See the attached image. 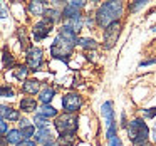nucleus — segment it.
Returning <instances> with one entry per match:
<instances>
[{
    "label": "nucleus",
    "instance_id": "obj_20",
    "mask_svg": "<svg viewBox=\"0 0 156 146\" xmlns=\"http://www.w3.org/2000/svg\"><path fill=\"white\" fill-rule=\"evenodd\" d=\"M20 133H22V138L24 139H30V138H34V134H35V126L34 124L25 126V128L20 129Z\"/></svg>",
    "mask_w": 156,
    "mask_h": 146
},
{
    "label": "nucleus",
    "instance_id": "obj_30",
    "mask_svg": "<svg viewBox=\"0 0 156 146\" xmlns=\"http://www.w3.org/2000/svg\"><path fill=\"white\" fill-rule=\"evenodd\" d=\"M15 146H37V144H35L34 139H24V141H20L19 144H15Z\"/></svg>",
    "mask_w": 156,
    "mask_h": 146
},
{
    "label": "nucleus",
    "instance_id": "obj_34",
    "mask_svg": "<svg viewBox=\"0 0 156 146\" xmlns=\"http://www.w3.org/2000/svg\"><path fill=\"white\" fill-rule=\"evenodd\" d=\"M133 146H149V143L146 141V143H139V144H133Z\"/></svg>",
    "mask_w": 156,
    "mask_h": 146
},
{
    "label": "nucleus",
    "instance_id": "obj_1",
    "mask_svg": "<svg viewBox=\"0 0 156 146\" xmlns=\"http://www.w3.org/2000/svg\"><path fill=\"white\" fill-rule=\"evenodd\" d=\"M76 44H77V35L67 25H62L59 29V35L54 39V42L51 45L52 57L67 62L71 54H72V51H74V47H76Z\"/></svg>",
    "mask_w": 156,
    "mask_h": 146
},
{
    "label": "nucleus",
    "instance_id": "obj_27",
    "mask_svg": "<svg viewBox=\"0 0 156 146\" xmlns=\"http://www.w3.org/2000/svg\"><path fill=\"white\" fill-rule=\"evenodd\" d=\"M9 131V124L4 121V119H0V138H4Z\"/></svg>",
    "mask_w": 156,
    "mask_h": 146
},
{
    "label": "nucleus",
    "instance_id": "obj_26",
    "mask_svg": "<svg viewBox=\"0 0 156 146\" xmlns=\"http://www.w3.org/2000/svg\"><path fill=\"white\" fill-rule=\"evenodd\" d=\"M146 4H148V2H146V0H138V2H136V4L129 5V10H131V12H136V10H138V9L144 7Z\"/></svg>",
    "mask_w": 156,
    "mask_h": 146
},
{
    "label": "nucleus",
    "instance_id": "obj_21",
    "mask_svg": "<svg viewBox=\"0 0 156 146\" xmlns=\"http://www.w3.org/2000/svg\"><path fill=\"white\" fill-rule=\"evenodd\" d=\"M47 124H49V119L42 118L41 114H35V116H34V126H37L39 129H42V128H47Z\"/></svg>",
    "mask_w": 156,
    "mask_h": 146
},
{
    "label": "nucleus",
    "instance_id": "obj_12",
    "mask_svg": "<svg viewBox=\"0 0 156 146\" xmlns=\"http://www.w3.org/2000/svg\"><path fill=\"white\" fill-rule=\"evenodd\" d=\"M102 111V118L106 121V128H109L111 124H114V111H112V101H106L101 108Z\"/></svg>",
    "mask_w": 156,
    "mask_h": 146
},
{
    "label": "nucleus",
    "instance_id": "obj_33",
    "mask_svg": "<svg viewBox=\"0 0 156 146\" xmlns=\"http://www.w3.org/2000/svg\"><path fill=\"white\" fill-rule=\"evenodd\" d=\"M153 139H154V143H156V123H154V129H153Z\"/></svg>",
    "mask_w": 156,
    "mask_h": 146
},
{
    "label": "nucleus",
    "instance_id": "obj_16",
    "mask_svg": "<svg viewBox=\"0 0 156 146\" xmlns=\"http://www.w3.org/2000/svg\"><path fill=\"white\" fill-rule=\"evenodd\" d=\"M37 114H41L42 118H45V119H51V118H57L59 112H57V109H55L54 106H51V104H42L41 108H39Z\"/></svg>",
    "mask_w": 156,
    "mask_h": 146
},
{
    "label": "nucleus",
    "instance_id": "obj_23",
    "mask_svg": "<svg viewBox=\"0 0 156 146\" xmlns=\"http://www.w3.org/2000/svg\"><path fill=\"white\" fill-rule=\"evenodd\" d=\"M0 96L2 98H14L15 92L10 86H0Z\"/></svg>",
    "mask_w": 156,
    "mask_h": 146
},
{
    "label": "nucleus",
    "instance_id": "obj_11",
    "mask_svg": "<svg viewBox=\"0 0 156 146\" xmlns=\"http://www.w3.org/2000/svg\"><path fill=\"white\" fill-rule=\"evenodd\" d=\"M22 91L25 94H30V96H35L41 92V82L37 79H25L22 82Z\"/></svg>",
    "mask_w": 156,
    "mask_h": 146
},
{
    "label": "nucleus",
    "instance_id": "obj_29",
    "mask_svg": "<svg viewBox=\"0 0 156 146\" xmlns=\"http://www.w3.org/2000/svg\"><path fill=\"white\" fill-rule=\"evenodd\" d=\"M108 146H122V144H121V139H119V136H114V138L108 139Z\"/></svg>",
    "mask_w": 156,
    "mask_h": 146
},
{
    "label": "nucleus",
    "instance_id": "obj_31",
    "mask_svg": "<svg viewBox=\"0 0 156 146\" xmlns=\"http://www.w3.org/2000/svg\"><path fill=\"white\" fill-rule=\"evenodd\" d=\"M19 124H20L19 129H22V128H25V126H30V123H29L27 119H19Z\"/></svg>",
    "mask_w": 156,
    "mask_h": 146
},
{
    "label": "nucleus",
    "instance_id": "obj_9",
    "mask_svg": "<svg viewBox=\"0 0 156 146\" xmlns=\"http://www.w3.org/2000/svg\"><path fill=\"white\" fill-rule=\"evenodd\" d=\"M0 119H4V121H19L20 119V111L10 108V106L0 104Z\"/></svg>",
    "mask_w": 156,
    "mask_h": 146
},
{
    "label": "nucleus",
    "instance_id": "obj_28",
    "mask_svg": "<svg viewBox=\"0 0 156 146\" xmlns=\"http://www.w3.org/2000/svg\"><path fill=\"white\" fill-rule=\"evenodd\" d=\"M143 114L146 118H156V108H148V109H143Z\"/></svg>",
    "mask_w": 156,
    "mask_h": 146
},
{
    "label": "nucleus",
    "instance_id": "obj_6",
    "mask_svg": "<svg viewBox=\"0 0 156 146\" xmlns=\"http://www.w3.org/2000/svg\"><path fill=\"white\" fill-rule=\"evenodd\" d=\"M25 61H27V69L29 71H39L44 64V52L41 47H30L27 49V54H25Z\"/></svg>",
    "mask_w": 156,
    "mask_h": 146
},
{
    "label": "nucleus",
    "instance_id": "obj_24",
    "mask_svg": "<svg viewBox=\"0 0 156 146\" xmlns=\"http://www.w3.org/2000/svg\"><path fill=\"white\" fill-rule=\"evenodd\" d=\"M27 72H29L27 66H19L17 71H15V77H17L19 81H25V76H27Z\"/></svg>",
    "mask_w": 156,
    "mask_h": 146
},
{
    "label": "nucleus",
    "instance_id": "obj_25",
    "mask_svg": "<svg viewBox=\"0 0 156 146\" xmlns=\"http://www.w3.org/2000/svg\"><path fill=\"white\" fill-rule=\"evenodd\" d=\"M67 5H71V7H74V9H77V10H81V9L86 5V2H84V0H72V2H67Z\"/></svg>",
    "mask_w": 156,
    "mask_h": 146
},
{
    "label": "nucleus",
    "instance_id": "obj_32",
    "mask_svg": "<svg viewBox=\"0 0 156 146\" xmlns=\"http://www.w3.org/2000/svg\"><path fill=\"white\" fill-rule=\"evenodd\" d=\"M154 62H156V57H154V59H149V61H144V62H141V64H139V66H141V67H144V66L154 64Z\"/></svg>",
    "mask_w": 156,
    "mask_h": 146
},
{
    "label": "nucleus",
    "instance_id": "obj_4",
    "mask_svg": "<svg viewBox=\"0 0 156 146\" xmlns=\"http://www.w3.org/2000/svg\"><path fill=\"white\" fill-rule=\"evenodd\" d=\"M126 129H128L129 139L133 141V144H139V143L148 141L149 129H148V126H146V123L143 121V119H139V118L133 119V121L128 124Z\"/></svg>",
    "mask_w": 156,
    "mask_h": 146
},
{
    "label": "nucleus",
    "instance_id": "obj_13",
    "mask_svg": "<svg viewBox=\"0 0 156 146\" xmlns=\"http://www.w3.org/2000/svg\"><path fill=\"white\" fill-rule=\"evenodd\" d=\"M19 108H20V111H24V112H35L39 109V104H37V101H35L34 98L27 96V98H22L20 99Z\"/></svg>",
    "mask_w": 156,
    "mask_h": 146
},
{
    "label": "nucleus",
    "instance_id": "obj_10",
    "mask_svg": "<svg viewBox=\"0 0 156 146\" xmlns=\"http://www.w3.org/2000/svg\"><path fill=\"white\" fill-rule=\"evenodd\" d=\"M34 141L35 144H47V143L54 141V138H52V133L49 128H42V129H35V134H34Z\"/></svg>",
    "mask_w": 156,
    "mask_h": 146
},
{
    "label": "nucleus",
    "instance_id": "obj_15",
    "mask_svg": "<svg viewBox=\"0 0 156 146\" xmlns=\"http://www.w3.org/2000/svg\"><path fill=\"white\" fill-rule=\"evenodd\" d=\"M54 96H55L54 87H49V86H45V87L41 89V92H39V101H41L42 104H51V101L54 99Z\"/></svg>",
    "mask_w": 156,
    "mask_h": 146
},
{
    "label": "nucleus",
    "instance_id": "obj_14",
    "mask_svg": "<svg viewBox=\"0 0 156 146\" xmlns=\"http://www.w3.org/2000/svg\"><path fill=\"white\" fill-rule=\"evenodd\" d=\"M5 138V141H7V144H19L20 141H24V138H22V133H20V129L19 128H15V129H9L7 131V134L4 136Z\"/></svg>",
    "mask_w": 156,
    "mask_h": 146
},
{
    "label": "nucleus",
    "instance_id": "obj_2",
    "mask_svg": "<svg viewBox=\"0 0 156 146\" xmlns=\"http://www.w3.org/2000/svg\"><path fill=\"white\" fill-rule=\"evenodd\" d=\"M122 10H124L122 2H114V0L112 2H106L96 12V24L99 27L106 29L109 24L119 20V17L122 15Z\"/></svg>",
    "mask_w": 156,
    "mask_h": 146
},
{
    "label": "nucleus",
    "instance_id": "obj_22",
    "mask_svg": "<svg viewBox=\"0 0 156 146\" xmlns=\"http://www.w3.org/2000/svg\"><path fill=\"white\" fill-rule=\"evenodd\" d=\"M4 66L5 67H14V64H15V61H14V57H12V54L7 51V49H4Z\"/></svg>",
    "mask_w": 156,
    "mask_h": 146
},
{
    "label": "nucleus",
    "instance_id": "obj_18",
    "mask_svg": "<svg viewBox=\"0 0 156 146\" xmlns=\"http://www.w3.org/2000/svg\"><path fill=\"white\" fill-rule=\"evenodd\" d=\"M44 19H47L49 22L55 24V22H59L62 19L61 10H55V9H45V10H44Z\"/></svg>",
    "mask_w": 156,
    "mask_h": 146
},
{
    "label": "nucleus",
    "instance_id": "obj_3",
    "mask_svg": "<svg viewBox=\"0 0 156 146\" xmlns=\"http://www.w3.org/2000/svg\"><path fill=\"white\" fill-rule=\"evenodd\" d=\"M54 126L57 133L61 134V143H71L74 139V134L77 131V116L76 114H59L54 119Z\"/></svg>",
    "mask_w": 156,
    "mask_h": 146
},
{
    "label": "nucleus",
    "instance_id": "obj_7",
    "mask_svg": "<svg viewBox=\"0 0 156 146\" xmlns=\"http://www.w3.org/2000/svg\"><path fill=\"white\" fill-rule=\"evenodd\" d=\"M121 29H122V25H121V22L119 20H116V22H112V24H109L108 27L104 29V49H112L116 45V42H118V39H119V34H121Z\"/></svg>",
    "mask_w": 156,
    "mask_h": 146
},
{
    "label": "nucleus",
    "instance_id": "obj_35",
    "mask_svg": "<svg viewBox=\"0 0 156 146\" xmlns=\"http://www.w3.org/2000/svg\"><path fill=\"white\" fill-rule=\"evenodd\" d=\"M153 30H156V25H154V27H153Z\"/></svg>",
    "mask_w": 156,
    "mask_h": 146
},
{
    "label": "nucleus",
    "instance_id": "obj_19",
    "mask_svg": "<svg viewBox=\"0 0 156 146\" xmlns=\"http://www.w3.org/2000/svg\"><path fill=\"white\" fill-rule=\"evenodd\" d=\"M77 44L81 45V47H84V49H96L98 47V42H96L94 39H87V37L77 39Z\"/></svg>",
    "mask_w": 156,
    "mask_h": 146
},
{
    "label": "nucleus",
    "instance_id": "obj_5",
    "mask_svg": "<svg viewBox=\"0 0 156 146\" xmlns=\"http://www.w3.org/2000/svg\"><path fill=\"white\" fill-rule=\"evenodd\" d=\"M82 106V96L77 92H67L62 96V109L64 114H76Z\"/></svg>",
    "mask_w": 156,
    "mask_h": 146
},
{
    "label": "nucleus",
    "instance_id": "obj_8",
    "mask_svg": "<svg viewBox=\"0 0 156 146\" xmlns=\"http://www.w3.org/2000/svg\"><path fill=\"white\" fill-rule=\"evenodd\" d=\"M52 27H54L52 22H49L47 19H42V20H39L37 24L32 27V35H34L35 41H44V39L52 32Z\"/></svg>",
    "mask_w": 156,
    "mask_h": 146
},
{
    "label": "nucleus",
    "instance_id": "obj_17",
    "mask_svg": "<svg viewBox=\"0 0 156 146\" xmlns=\"http://www.w3.org/2000/svg\"><path fill=\"white\" fill-rule=\"evenodd\" d=\"M27 9H29V12H30V15H44L45 5H44V2L35 0V2H29Z\"/></svg>",
    "mask_w": 156,
    "mask_h": 146
}]
</instances>
